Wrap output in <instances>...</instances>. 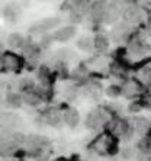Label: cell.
Masks as SVG:
<instances>
[{
	"label": "cell",
	"mask_w": 151,
	"mask_h": 161,
	"mask_svg": "<svg viewBox=\"0 0 151 161\" xmlns=\"http://www.w3.org/2000/svg\"><path fill=\"white\" fill-rule=\"evenodd\" d=\"M58 23H60V19L58 18L44 19V20H41L39 23H36V25H34V26L31 28V32H32V34H42V32H47V31L53 29Z\"/></svg>",
	"instance_id": "obj_1"
},
{
	"label": "cell",
	"mask_w": 151,
	"mask_h": 161,
	"mask_svg": "<svg viewBox=\"0 0 151 161\" xmlns=\"http://www.w3.org/2000/svg\"><path fill=\"white\" fill-rule=\"evenodd\" d=\"M76 32H77L76 26L68 25V26H64V28L57 29L55 32L53 34V36H51V38H53V39H55V41H58V42H65V41H68V39H71V38L76 35Z\"/></svg>",
	"instance_id": "obj_2"
},
{
	"label": "cell",
	"mask_w": 151,
	"mask_h": 161,
	"mask_svg": "<svg viewBox=\"0 0 151 161\" xmlns=\"http://www.w3.org/2000/svg\"><path fill=\"white\" fill-rule=\"evenodd\" d=\"M79 119H80L79 113H77V110H74V109H67L64 112V115H63V120H64L70 128H74L76 125L79 124Z\"/></svg>",
	"instance_id": "obj_3"
},
{
	"label": "cell",
	"mask_w": 151,
	"mask_h": 161,
	"mask_svg": "<svg viewBox=\"0 0 151 161\" xmlns=\"http://www.w3.org/2000/svg\"><path fill=\"white\" fill-rule=\"evenodd\" d=\"M118 18H119V10H118V8H115L113 4L108 9H103V19H105L106 23L116 22Z\"/></svg>",
	"instance_id": "obj_4"
},
{
	"label": "cell",
	"mask_w": 151,
	"mask_h": 161,
	"mask_svg": "<svg viewBox=\"0 0 151 161\" xmlns=\"http://www.w3.org/2000/svg\"><path fill=\"white\" fill-rule=\"evenodd\" d=\"M25 44V39L20 34H10L8 38V45L10 48H20Z\"/></svg>",
	"instance_id": "obj_5"
},
{
	"label": "cell",
	"mask_w": 151,
	"mask_h": 161,
	"mask_svg": "<svg viewBox=\"0 0 151 161\" xmlns=\"http://www.w3.org/2000/svg\"><path fill=\"white\" fill-rule=\"evenodd\" d=\"M77 48L81 51H90L93 48V39L89 36H81L77 41Z\"/></svg>",
	"instance_id": "obj_6"
},
{
	"label": "cell",
	"mask_w": 151,
	"mask_h": 161,
	"mask_svg": "<svg viewBox=\"0 0 151 161\" xmlns=\"http://www.w3.org/2000/svg\"><path fill=\"white\" fill-rule=\"evenodd\" d=\"M93 47H96L99 51H105V49H108V47H109V41H108V38H105L103 35H98L93 41Z\"/></svg>",
	"instance_id": "obj_7"
},
{
	"label": "cell",
	"mask_w": 151,
	"mask_h": 161,
	"mask_svg": "<svg viewBox=\"0 0 151 161\" xmlns=\"http://www.w3.org/2000/svg\"><path fill=\"white\" fill-rule=\"evenodd\" d=\"M124 19L126 22H137L140 19V12L137 9H126L124 12Z\"/></svg>",
	"instance_id": "obj_8"
},
{
	"label": "cell",
	"mask_w": 151,
	"mask_h": 161,
	"mask_svg": "<svg viewBox=\"0 0 151 161\" xmlns=\"http://www.w3.org/2000/svg\"><path fill=\"white\" fill-rule=\"evenodd\" d=\"M6 102L10 106H13V108H19V106L22 105V97L18 93H9L8 97H6Z\"/></svg>",
	"instance_id": "obj_9"
},
{
	"label": "cell",
	"mask_w": 151,
	"mask_h": 161,
	"mask_svg": "<svg viewBox=\"0 0 151 161\" xmlns=\"http://www.w3.org/2000/svg\"><path fill=\"white\" fill-rule=\"evenodd\" d=\"M3 15H4V18L8 19L9 22H15L16 19H18V15H19V13H18V10H16L15 8H12V6H8V8L4 9V13H3Z\"/></svg>",
	"instance_id": "obj_10"
},
{
	"label": "cell",
	"mask_w": 151,
	"mask_h": 161,
	"mask_svg": "<svg viewBox=\"0 0 151 161\" xmlns=\"http://www.w3.org/2000/svg\"><path fill=\"white\" fill-rule=\"evenodd\" d=\"M121 93H122V89L119 86H109L108 90H106V94L109 97H119Z\"/></svg>",
	"instance_id": "obj_11"
},
{
	"label": "cell",
	"mask_w": 151,
	"mask_h": 161,
	"mask_svg": "<svg viewBox=\"0 0 151 161\" xmlns=\"http://www.w3.org/2000/svg\"><path fill=\"white\" fill-rule=\"evenodd\" d=\"M81 19H83V15L81 13H79V12H73L71 15H70V20L71 22H74V23H80L81 22Z\"/></svg>",
	"instance_id": "obj_12"
},
{
	"label": "cell",
	"mask_w": 151,
	"mask_h": 161,
	"mask_svg": "<svg viewBox=\"0 0 151 161\" xmlns=\"http://www.w3.org/2000/svg\"><path fill=\"white\" fill-rule=\"evenodd\" d=\"M48 124L57 126V125L60 124V116H58L57 113H54V115H49V116H48Z\"/></svg>",
	"instance_id": "obj_13"
},
{
	"label": "cell",
	"mask_w": 151,
	"mask_h": 161,
	"mask_svg": "<svg viewBox=\"0 0 151 161\" xmlns=\"http://www.w3.org/2000/svg\"><path fill=\"white\" fill-rule=\"evenodd\" d=\"M25 100H26L28 103H31V105H38L39 99H38L36 96H34V94H28L26 97H25Z\"/></svg>",
	"instance_id": "obj_14"
},
{
	"label": "cell",
	"mask_w": 151,
	"mask_h": 161,
	"mask_svg": "<svg viewBox=\"0 0 151 161\" xmlns=\"http://www.w3.org/2000/svg\"><path fill=\"white\" fill-rule=\"evenodd\" d=\"M12 136H13V139H15V141H18V142H23V141H25V138H23L22 134H13Z\"/></svg>",
	"instance_id": "obj_15"
},
{
	"label": "cell",
	"mask_w": 151,
	"mask_h": 161,
	"mask_svg": "<svg viewBox=\"0 0 151 161\" xmlns=\"http://www.w3.org/2000/svg\"><path fill=\"white\" fill-rule=\"evenodd\" d=\"M129 110H131V112H138V110H140V106H138V105H134V103H132V105L129 106Z\"/></svg>",
	"instance_id": "obj_16"
}]
</instances>
